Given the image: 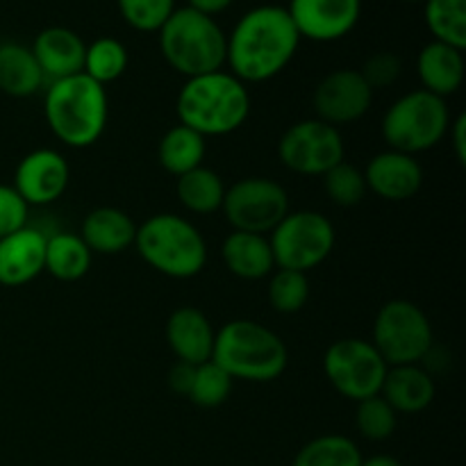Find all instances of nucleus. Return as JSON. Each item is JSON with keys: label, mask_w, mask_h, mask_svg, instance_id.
<instances>
[{"label": "nucleus", "mask_w": 466, "mask_h": 466, "mask_svg": "<svg viewBox=\"0 0 466 466\" xmlns=\"http://www.w3.org/2000/svg\"><path fill=\"white\" fill-rule=\"evenodd\" d=\"M371 344L387 367L421 362L432 349L431 319L412 300H390L378 309Z\"/></svg>", "instance_id": "6e6552de"}, {"label": "nucleus", "mask_w": 466, "mask_h": 466, "mask_svg": "<svg viewBox=\"0 0 466 466\" xmlns=\"http://www.w3.org/2000/svg\"><path fill=\"white\" fill-rule=\"evenodd\" d=\"M449 139H451V144H453L458 162L464 164L466 162V116L464 114H460L455 121H451Z\"/></svg>", "instance_id": "58836bf2"}, {"label": "nucleus", "mask_w": 466, "mask_h": 466, "mask_svg": "<svg viewBox=\"0 0 466 466\" xmlns=\"http://www.w3.org/2000/svg\"><path fill=\"white\" fill-rule=\"evenodd\" d=\"M46 239L36 228H21L0 239V285L23 287L44 273Z\"/></svg>", "instance_id": "f3484780"}, {"label": "nucleus", "mask_w": 466, "mask_h": 466, "mask_svg": "<svg viewBox=\"0 0 466 466\" xmlns=\"http://www.w3.org/2000/svg\"><path fill=\"white\" fill-rule=\"evenodd\" d=\"M71 180V168L62 153L53 148H36L18 162L14 173V189L32 205H50L66 191Z\"/></svg>", "instance_id": "2eb2a0df"}, {"label": "nucleus", "mask_w": 466, "mask_h": 466, "mask_svg": "<svg viewBox=\"0 0 466 466\" xmlns=\"http://www.w3.org/2000/svg\"><path fill=\"white\" fill-rule=\"evenodd\" d=\"M137 226L123 209L96 208L82 221L80 237L91 253L118 255L135 244Z\"/></svg>", "instance_id": "5701e85b"}, {"label": "nucleus", "mask_w": 466, "mask_h": 466, "mask_svg": "<svg viewBox=\"0 0 466 466\" xmlns=\"http://www.w3.org/2000/svg\"><path fill=\"white\" fill-rule=\"evenodd\" d=\"M423 18L435 41L466 48V0H426Z\"/></svg>", "instance_id": "cd10ccee"}, {"label": "nucleus", "mask_w": 466, "mask_h": 466, "mask_svg": "<svg viewBox=\"0 0 466 466\" xmlns=\"http://www.w3.org/2000/svg\"><path fill=\"white\" fill-rule=\"evenodd\" d=\"M44 114L50 132L68 148H86L107 127L109 100L103 85L85 73L50 82L44 98Z\"/></svg>", "instance_id": "7ed1b4c3"}, {"label": "nucleus", "mask_w": 466, "mask_h": 466, "mask_svg": "<svg viewBox=\"0 0 466 466\" xmlns=\"http://www.w3.org/2000/svg\"><path fill=\"white\" fill-rule=\"evenodd\" d=\"M403 3H426V0H403Z\"/></svg>", "instance_id": "79ce46f5"}, {"label": "nucleus", "mask_w": 466, "mask_h": 466, "mask_svg": "<svg viewBox=\"0 0 466 466\" xmlns=\"http://www.w3.org/2000/svg\"><path fill=\"white\" fill-rule=\"evenodd\" d=\"M400 71H403V62L396 53H390V50H380V53H373L371 57L364 62L362 66V77L367 80V85L371 86L373 91L387 89V86L394 85L400 77Z\"/></svg>", "instance_id": "c9c22d12"}, {"label": "nucleus", "mask_w": 466, "mask_h": 466, "mask_svg": "<svg viewBox=\"0 0 466 466\" xmlns=\"http://www.w3.org/2000/svg\"><path fill=\"white\" fill-rule=\"evenodd\" d=\"M176 194L182 208L189 209L191 214H212L221 209L226 185L212 168L198 167L177 177Z\"/></svg>", "instance_id": "bb28decb"}, {"label": "nucleus", "mask_w": 466, "mask_h": 466, "mask_svg": "<svg viewBox=\"0 0 466 466\" xmlns=\"http://www.w3.org/2000/svg\"><path fill=\"white\" fill-rule=\"evenodd\" d=\"M417 73L423 89L440 98L458 94L464 85V50L432 39L417 57Z\"/></svg>", "instance_id": "aec40b11"}, {"label": "nucleus", "mask_w": 466, "mask_h": 466, "mask_svg": "<svg viewBox=\"0 0 466 466\" xmlns=\"http://www.w3.org/2000/svg\"><path fill=\"white\" fill-rule=\"evenodd\" d=\"M32 55L44 73V82L64 80L82 73L86 44L77 32L64 25H50L35 36Z\"/></svg>", "instance_id": "a211bd4d"}, {"label": "nucleus", "mask_w": 466, "mask_h": 466, "mask_svg": "<svg viewBox=\"0 0 466 466\" xmlns=\"http://www.w3.org/2000/svg\"><path fill=\"white\" fill-rule=\"evenodd\" d=\"M221 258L228 271L241 280H262L276 268L268 237L253 235V232L232 230L223 239Z\"/></svg>", "instance_id": "4be33fe9"}, {"label": "nucleus", "mask_w": 466, "mask_h": 466, "mask_svg": "<svg viewBox=\"0 0 466 466\" xmlns=\"http://www.w3.org/2000/svg\"><path fill=\"white\" fill-rule=\"evenodd\" d=\"M91 253L80 235L73 232H55L46 239V262L44 271H48L55 280L76 282L89 273Z\"/></svg>", "instance_id": "393cba45"}, {"label": "nucleus", "mask_w": 466, "mask_h": 466, "mask_svg": "<svg viewBox=\"0 0 466 466\" xmlns=\"http://www.w3.org/2000/svg\"><path fill=\"white\" fill-rule=\"evenodd\" d=\"M451 112L446 100L426 89L410 91L391 103L382 116V139L391 150L417 155L431 150L449 135Z\"/></svg>", "instance_id": "0eeeda50"}, {"label": "nucleus", "mask_w": 466, "mask_h": 466, "mask_svg": "<svg viewBox=\"0 0 466 466\" xmlns=\"http://www.w3.org/2000/svg\"><path fill=\"white\" fill-rule=\"evenodd\" d=\"M323 189L328 198L339 208H355L367 196V182L364 173L349 162H339L330 171L323 173Z\"/></svg>", "instance_id": "72a5a7b5"}, {"label": "nucleus", "mask_w": 466, "mask_h": 466, "mask_svg": "<svg viewBox=\"0 0 466 466\" xmlns=\"http://www.w3.org/2000/svg\"><path fill=\"white\" fill-rule=\"evenodd\" d=\"M135 246L148 267L176 280L196 278L208 262V244L198 228L171 212L146 218L137 228Z\"/></svg>", "instance_id": "423d86ee"}, {"label": "nucleus", "mask_w": 466, "mask_h": 466, "mask_svg": "<svg viewBox=\"0 0 466 466\" xmlns=\"http://www.w3.org/2000/svg\"><path fill=\"white\" fill-rule=\"evenodd\" d=\"M300 35L282 5H258L228 35L226 64L241 82L258 85L280 76L294 59Z\"/></svg>", "instance_id": "f257e3e1"}, {"label": "nucleus", "mask_w": 466, "mask_h": 466, "mask_svg": "<svg viewBox=\"0 0 466 466\" xmlns=\"http://www.w3.org/2000/svg\"><path fill=\"white\" fill-rule=\"evenodd\" d=\"M182 126L203 137H226L239 130L250 114V94L230 71L187 77L176 98Z\"/></svg>", "instance_id": "f03ea898"}, {"label": "nucleus", "mask_w": 466, "mask_h": 466, "mask_svg": "<svg viewBox=\"0 0 466 466\" xmlns=\"http://www.w3.org/2000/svg\"><path fill=\"white\" fill-rule=\"evenodd\" d=\"M44 73L27 46L16 41L0 44V91L12 98H27L44 86Z\"/></svg>", "instance_id": "b1692460"}, {"label": "nucleus", "mask_w": 466, "mask_h": 466, "mask_svg": "<svg viewBox=\"0 0 466 466\" xmlns=\"http://www.w3.org/2000/svg\"><path fill=\"white\" fill-rule=\"evenodd\" d=\"M268 303L280 314H296L308 305L309 280L305 273L278 268L268 278Z\"/></svg>", "instance_id": "7c9ffc66"}, {"label": "nucleus", "mask_w": 466, "mask_h": 466, "mask_svg": "<svg viewBox=\"0 0 466 466\" xmlns=\"http://www.w3.org/2000/svg\"><path fill=\"white\" fill-rule=\"evenodd\" d=\"M355 426L364 440L385 441L394 435L396 426H399V414L378 394L360 400L358 410H355Z\"/></svg>", "instance_id": "473e14b6"}, {"label": "nucleus", "mask_w": 466, "mask_h": 466, "mask_svg": "<svg viewBox=\"0 0 466 466\" xmlns=\"http://www.w3.org/2000/svg\"><path fill=\"white\" fill-rule=\"evenodd\" d=\"M362 173L367 189L373 191L378 198L391 200V203L414 198L423 185V168L417 157L391 148L369 159Z\"/></svg>", "instance_id": "dca6fc26"}, {"label": "nucleus", "mask_w": 466, "mask_h": 466, "mask_svg": "<svg viewBox=\"0 0 466 466\" xmlns=\"http://www.w3.org/2000/svg\"><path fill=\"white\" fill-rule=\"evenodd\" d=\"M212 362L232 380L273 382L285 373L289 353L285 341L267 326L250 319H235L217 332Z\"/></svg>", "instance_id": "20e7f679"}, {"label": "nucleus", "mask_w": 466, "mask_h": 466, "mask_svg": "<svg viewBox=\"0 0 466 466\" xmlns=\"http://www.w3.org/2000/svg\"><path fill=\"white\" fill-rule=\"evenodd\" d=\"M30 208L12 185H0V239L27 226Z\"/></svg>", "instance_id": "e433bc0d"}, {"label": "nucleus", "mask_w": 466, "mask_h": 466, "mask_svg": "<svg viewBox=\"0 0 466 466\" xmlns=\"http://www.w3.org/2000/svg\"><path fill=\"white\" fill-rule=\"evenodd\" d=\"M373 89L355 68L328 73L312 94V107L319 121L328 126H349L371 109Z\"/></svg>", "instance_id": "ddd939ff"}, {"label": "nucleus", "mask_w": 466, "mask_h": 466, "mask_svg": "<svg viewBox=\"0 0 466 466\" xmlns=\"http://www.w3.org/2000/svg\"><path fill=\"white\" fill-rule=\"evenodd\" d=\"M335 226L321 212H289L268 235L278 268L308 273L330 258L335 248Z\"/></svg>", "instance_id": "1a4fd4ad"}, {"label": "nucleus", "mask_w": 466, "mask_h": 466, "mask_svg": "<svg viewBox=\"0 0 466 466\" xmlns=\"http://www.w3.org/2000/svg\"><path fill=\"white\" fill-rule=\"evenodd\" d=\"M123 21L137 32H159L176 9V0H116Z\"/></svg>", "instance_id": "f704fd0d"}, {"label": "nucleus", "mask_w": 466, "mask_h": 466, "mask_svg": "<svg viewBox=\"0 0 466 466\" xmlns=\"http://www.w3.org/2000/svg\"><path fill=\"white\" fill-rule=\"evenodd\" d=\"M235 3V0H189V5L187 7L196 9V12L205 14V16H217V14L226 12L230 5Z\"/></svg>", "instance_id": "ea45409f"}, {"label": "nucleus", "mask_w": 466, "mask_h": 466, "mask_svg": "<svg viewBox=\"0 0 466 466\" xmlns=\"http://www.w3.org/2000/svg\"><path fill=\"white\" fill-rule=\"evenodd\" d=\"M437 387L431 373L419 364H400L387 369L380 396L396 410V414H419L435 400Z\"/></svg>", "instance_id": "412c9836"}, {"label": "nucleus", "mask_w": 466, "mask_h": 466, "mask_svg": "<svg viewBox=\"0 0 466 466\" xmlns=\"http://www.w3.org/2000/svg\"><path fill=\"white\" fill-rule=\"evenodd\" d=\"M217 330L209 319L198 308H177L167 321V344L177 358V362L198 364L209 362L214 353Z\"/></svg>", "instance_id": "6ab92c4d"}, {"label": "nucleus", "mask_w": 466, "mask_h": 466, "mask_svg": "<svg viewBox=\"0 0 466 466\" xmlns=\"http://www.w3.org/2000/svg\"><path fill=\"white\" fill-rule=\"evenodd\" d=\"M232 394V378L218 367L217 362H203L196 367L194 371V382H191V390L187 394V399L194 405L205 410L218 408V405L226 403Z\"/></svg>", "instance_id": "2f4dec72"}, {"label": "nucleus", "mask_w": 466, "mask_h": 466, "mask_svg": "<svg viewBox=\"0 0 466 466\" xmlns=\"http://www.w3.org/2000/svg\"><path fill=\"white\" fill-rule=\"evenodd\" d=\"M194 371H196L194 364L176 362L171 367V371H168V387H171L176 394L187 396L191 390V382H194Z\"/></svg>", "instance_id": "4c0bfd02"}, {"label": "nucleus", "mask_w": 466, "mask_h": 466, "mask_svg": "<svg viewBox=\"0 0 466 466\" xmlns=\"http://www.w3.org/2000/svg\"><path fill=\"white\" fill-rule=\"evenodd\" d=\"M157 35L164 59L180 76L196 77L226 66L228 35L212 16L176 7Z\"/></svg>", "instance_id": "39448f33"}, {"label": "nucleus", "mask_w": 466, "mask_h": 466, "mask_svg": "<svg viewBox=\"0 0 466 466\" xmlns=\"http://www.w3.org/2000/svg\"><path fill=\"white\" fill-rule=\"evenodd\" d=\"M287 12L300 39L330 44L344 39L358 27L362 0H289Z\"/></svg>", "instance_id": "4468645a"}, {"label": "nucleus", "mask_w": 466, "mask_h": 466, "mask_svg": "<svg viewBox=\"0 0 466 466\" xmlns=\"http://www.w3.org/2000/svg\"><path fill=\"white\" fill-rule=\"evenodd\" d=\"M387 369L390 367L380 358L376 346L358 337L335 341L328 346L323 355V371H326L328 382L344 399L355 400V403L380 394Z\"/></svg>", "instance_id": "9d476101"}, {"label": "nucleus", "mask_w": 466, "mask_h": 466, "mask_svg": "<svg viewBox=\"0 0 466 466\" xmlns=\"http://www.w3.org/2000/svg\"><path fill=\"white\" fill-rule=\"evenodd\" d=\"M358 444L344 435H321L296 453L291 466H360Z\"/></svg>", "instance_id": "c756f323"}, {"label": "nucleus", "mask_w": 466, "mask_h": 466, "mask_svg": "<svg viewBox=\"0 0 466 466\" xmlns=\"http://www.w3.org/2000/svg\"><path fill=\"white\" fill-rule=\"evenodd\" d=\"M360 466H403V464H400L396 458H391V455H373V458L362 460V464Z\"/></svg>", "instance_id": "a19ab883"}, {"label": "nucleus", "mask_w": 466, "mask_h": 466, "mask_svg": "<svg viewBox=\"0 0 466 466\" xmlns=\"http://www.w3.org/2000/svg\"><path fill=\"white\" fill-rule=\"evenodd\" d=\"M127 62L130 57H127V48L123 46V41L114 39V36H98L96 41L86 44L82 73L105 86L109 82H116L126 73Z\"/></svg>", "instance_id": "c85d7f7f"}, {"label": "nucleus", "mask_w": 466, "mask_h": 466, "mask_svg": "<svg viewBox=\"0 0 466 466\" xmlns=\"http://www.w3.org/2000/svg\"><path fill=\"white\" fill-rule=\"evenodd\" d=\"M344 137L339 127L319 118L299 121L285 130L278 141V157L282 167L300 176H323L344 162Z\"/></svg>", "instance_id": "f8f14e48"}, {"label": "nucleus", "mask_w": 466, "mask_h": 466, "mask_svg": "<svg viewBox=\"0 0 466 466\" xmlns=\"http://www.w3.org/2000/svg\"><path fill=\"white\" fill-rule=\"evenodd\" d=\"M221 212L232 230L268 237L289 214V194L271 177H241L226 187Z\"/></svg>", "instance_id": "9b49d317"}, {"label": "nucleus", "mask_w": 466, "mask_h": 466, "mask_svg": "<svg viewBox=\"0 0 466 466\" xmlns=\"http://www.w3.org/2000/svg\"><path fill=\"white\" fill-rule=\"evenodd\" d=\"M157 159L167 173L176 177L185 176V173L203 167L205 137L177 123V126L168 127L159 139Z\"/></svg>", "instance_id": "a878e982"}]
</instances>
